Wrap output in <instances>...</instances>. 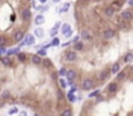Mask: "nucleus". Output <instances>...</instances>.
<instances>
[{"label": "nucleus", "mask_w": 133, "mask_h": 116, "mask_svg": "<svg viewBox=\"0 0 133 116\" xmlns=\"http://www.w3.org/2000/svg\"><path fill=\"white\" fill-rule=\"evenodd\" d=\"M39 55H47V50H45V49H40V50H39Z\"/></svg>", "instance_id": "obj_37"}, {"label": "nucleus", "mask_w": 133, "mask_h": 116, "mask_svg": "<svg viewBox=\"0 0 133 116\" xmlns=\"http://www.w3.org/2000/svg\"><path fill=\"white\" fill-rule=\"evenodd\" d=\"M20 116H27V114L25 111H22V112H20Z\"/></svg>", "instance_id": "obj_41"}, {"label": "nucleus", "mask_w": 133, "mask_h": 116, "mask_svg": "<svg viewBox=\"0 0 133 116\" xmlns=\"http://www.w3.org/2000/svg\"><path fill=\"white\" fill-rule=\"evenodd\" d=\"M56 34H57V30L56 29H52V30H50V35H52V36H54Z\"/></svg>", "instance_id": "obj_39"}, {"label": "nucleus", "mask_w": 133, "mask_h": 116, "mask_svg": "<svg viewBox=\"0 0 133 116\" xmlns=\"http://www.w3.org/2000/svg\"><path fill=\"white\" fill-rule=\"evenodd\" d=\"M59 85H61L62 89H65V88L67 86V83L65 81V79H59Z\"/></svg>", "instance_id": "obj_29"}, {"label": "nucleus", "mask_w": 133, "mask_h": 116, "mask_svg": "<svg viewBox=\"0 0 133 116\" xmlns=\"http://www.w3.org/2000/svg\"><path fill=\"white\" fill-rule=\"evenodd\" d=\"M123 4H124V1H114L112 3V5H114V7H116V8H122Z\"/></svg>", "instance_id": "obj_30"}, {"label": "nucleus", "mask_w": 133, "mask_h": 116, "mask_svg": "<svg viewBox=\"0 0 133 116\" xmlns=\"http://www.w3.org/2000/svg\"><path fill=\"white\" fill-rule=\"evenodd\" d=\"M62 34H63V35H67V34H70L71 32V27H70V25H67V23H65V25H63V26H62Z\"/></svg>", "instance_id": "obj_17"}, {"label": "nucleus", "mask_w": 133, "mask_h": 116, "mask_svg": "<svg viewBox=\"0 0 133 116\" xmlns=\"http://www.w3.org/2000/svg\"><path fill=\"white\" fill-rule=\"evenodd\" d=\"M120 17H122L123 21H132L133 20V10H131V9H127V10L122 12Z\"/></svg>", "instance_id": "obj_2"}, {"label": "nucleus", "mask_w": 133, "mask_h": 116, "mask_svg": "<svg viewBox=\"0 0 133 116\" xmlns=\"http://www.w3.org/2000/svg\"><path fill=\"white\" fill-rule=\"evenodd\" d=\"M61 116H72V111H71V108H65L63 111L61 112Z\"/></svg>", "instance_id": "obj_22"}, {"label": "nucleus", "mask_w": 133, "mask_h": 116, "mask_svg": "<svg viewBox=\"0 0 133 116\" xmlns=\"http://www.w3.org/2000/svg\"><path fill=\"white\" fill-rule=\"evenodd\" d=\"M79 39H80V36H75L74 39H72V43H74V44H78L79 43Z\"/></svg>", "instance_id": "obj_38"}, {"label": "nucleus", "mask_w": 133, "mask_h": 116, "mask_svg": "<svg viewBox=\"0 0 133 116\" xmlns=\"http://www.w3.org/2000/svg\"><path fill=\"white\" fill-rule=\"evenodd\" d=\"M128 4L129 5H133V1H128Z\"/></svg>", "instance_id": "obj_45"}, {"label": "nucleus", "mask_w": 133, "mask_h": 116, "mask_svg": "<svg viewBox=\"0 0 133 116\" xmlns=\"http://www.w3.org/2000/svg\"><path fill=\"white\" fill-rule=\"evenodd\" d=\"M65 58H66V61H69V62H75V61L78 59L76 52H75V50H69V52H66Z\"/></svg>", "instance_id": "obj_3"}, {"label": "nucleus", "mask_w": 133, "mask_h": 116, "mask_svg": "<svg viewBox=\"0 0 133 116\" xmlns=\"http://www.w3.org/2000/svg\"><path fill=\"white\" fill-rule=\"evenodd\" d=\"M94 86V81L92 79H84L83 84H81V89L84 90H92Z\"/></svg>", "instance_id": "obj_1"}, {"label": "nucleus", "mask_w": 133, "mask_h": 116, "mask_svg": "<svg viewBox=\"0 0 133 116\" xmlns=\"http://www.w3.org/2000/svg\"><path fill=\"white\" fill-rule=\"evenodd\" d=\"M102 99H103L102 97H98V98H97V102H101V101H102Z\"/></svg>", "instance_id": "obj_43"}, {"label": "nucleus", "mask_w": 133, "mask_h": 116, "mask_svg": "<svg viewBox=\"0 0 133 116\" xmlns=\"http://www.w3.org/2000/svg\"><path fill=\"white\" fill-rule=\"evenodd\" d=\"M124 62L125 63H129V62H133V53H127V54L124 55Z\"/></svg>", "instance_id": "obj_20"}, {"label": "nucleus", "mask_w": 133, "mask_h": 116, "mask_svg": "<svg viewBox=\"0 0 133 116\" xmlns=\"http://www.w3.org/2000/svg\"><path fill=\"white\" fill-rule=\"evenodd\" d=\"M34 35H35V37H43L44 36V31L42 27H37V29H35V31H34Z\"/></svg>", "instance_id": "obj_19"}, {"label": "nucleus", "mask_w": 133, "mask_h": 116, "mask_svg": "<svg viewBox=\"0 0 133 116\" xmlns=\"http://www.w3.org/2000/svg\"><path fill=\"white\" fill-rule=\"evenodd\" d=\"M67 72H69V70H66L65 67H62V68H59L58 75H59V76H67Z\"/></svg>", "instance_id": "obj_26"}, {"label": "nucleus", "mask_w": 133, "mask_h": 116, "mask_svg": "<svg viewBox=\"0 0 133 116\" xmlns=\"http://www.w3.org/2000/svg\"><path fill=\"white\" fill-rule=\"evenodd\" d=\"M67 99L70 102H75V101H76V97L72 94V93H69V94H67Z\"/></svg>", "instance_id": "obj_27"}, {"label": "nucleus", "mask_w": 133, "mask_h": 116, "mask_svg": "<svg viewBox=\"0 0 133 116\" xmlns=\"http://www.w3.org/2000/svg\"><path fill=\"white\" fill-rule=\"evenodd\" d=\"M26 57H27L26 53H18V54H17V58H18V61H20V62H25V61H26Z\"/></svg>", "instance_id": "obj_23"}, {"label": "nucleus", "mask_w": 133, "mask_h": 116, "mask_svg": "<svg viewBox=\"0 0 133 116\" xmlns=\"http://www.w3.org/2000/svg\"><path fill=\"white\" fill-rule=\"evenodd\" d=\"M18 112V108L17 107H12L11 110H9V115H13V114H17Z\"/></svg>", "instance_id": "obj_31"}, {"label": "nucleus", "mask_w": 133, "mask_h": 116, "mask_svg": "<svg viewBox=\"0 0 133 116\" xmlns=\"http://www.w3.org/2000/svg\"><path fill=\"white\" fill-rule=\"evenodd\" d=\"M22 39H23V31H21V30L16 31L14 35H13L14 43H21V41H22Z\"/></svg>", "instance_id": "obj_9"}, {"label": "nucleus", "mask_w": 133, "mask_h": 116, "mask_svg": "<svg viewBox=\"0 0 133 116\" xmlns=\"http://www.w3.org/2000/svg\"><path fill=\"white\" fill-rule=\"evenodd\" d=\"M43 66H44V68H52L53 63H52V61H50L49 58H44L43 59Z\"/></svg>", "instance_id": "obj_16"}, {"label": "nucleus", "mask_w": 133, "mask_h": 116, "mask_svg": "<svg viewBox=\"0 0 133 116\" xmlns=\"http://www.w3.org/2000/svg\"><path fill=\"white\" fill-rule=\"evenodd\" d=\"M31 61H32V63H34V65H43V59L40 58V55H39V54L32 55Z\"/></svg>", "instance_id": "obj_12"}, {"label": "nucleus", "mask_w": 133, "mask_h": 116, "mask_svg": "<svg viewBox=\"0 0 133 116\" xmlns=\"http://www.w3.org/2000/svg\"><path fill=\"white\" fill-rule=\"evenodd\" d=\"M21 17L23 21H30L31 20V10L30 8H23L21 10Z\"/></svg>", "instance_id": "obj_4"}, {"label": "nucleus", "mask_w": 133, "mask_h": 116, "mask_svg": "<svg viewBox=\"0 0 133 116\" xmlns=\"http://www.w3.org/2000/svg\"><path fill=\"white\" fill-rule=\"evenodd\" d=\"M59 26H61V22H57V23L54 25V29L57 30V29H58V27H59Z\"/></svg>", "instance_id": "obj_40"}, {"label": "nucleus", "mask_w": 133, "mask_h": 116, "mask_svg": "<svg viewBox=\"0 0 133 116\" xmlns=\"http://www.w3.org/2000/svg\"><path fill=\"white\" fill-rule=\"evenodd\" d=\"M125 76H127V72H125V71H120V72L116 75V79H118L119 81H122V80L125 79Z\"/></svg>", "instance_id": "obj_21"}, {"label": "nucleus", "mask_w": 133, "mask_h": 116, "mask_svg": "<svg viewBox=\"0 0 133 116\" xmlns=\"http://www.w3.org/2000/svg\"><path fill=\"white\" fill-rule=\"evenodd\" d=\"M102 36H103V39L110 40V39H112V37L115 36V31H114L112 29H106L105 31H103Z\"/></svg>", "instance_id": "obj_6"}, {"label": "nucleus", "mask_w": 133, "mask_h": 116, "mask_svg": "<svg viewBox=\"0 0 133 116\" xmlns=\"http://www.w3.org/2000/svg\"><path fill=\"white\" fill-rule=\"evenodd\" d=\"M69 7H70V4H69V3H66V4L63 5V8H62V12H67L69 10Z\"/></svg>", "instance_id": "obj_33"}, {"label": "nucleus", "mask_w": 133, "mask_h": 116, "mask_svg": "<svg viewBox=\"0 0 133 116\" xmlns=\"http://www.w3.org/2000/svg\"><path fill=\"white\" fill-rule=\"evenodd\" d=\"M98 94H100V90H96V92H92L89 94V97H97Z\"/></svg>", "instance_id": "obj_35"}, {"label": "nucleus", "mask_w": 133, "mask_h": 116, "mask_svg": "<svg viewBox=\"0 0 133 116\" xmlns=\"http://www.w3.org/2000/svg\"><path fill=\"white\" fill-rule=\"evenodd\" d=\"M9 97H11V92H9L8 89L3 90V93H1V98H3V99H8Z\"/></svg>", "instance_id": "obj_24"}, {"label": "nucleus", "mask_w": 133, "mask_h": 116, "mask_svg": "<svg viewBox=\"0 0 133 116\" xmlns=\"http://www.w3.org/2000/svg\"><path fill=\"white\" fill-rule=\"evenodd\" d=\"M58 44H59V40L57 39V37H54V39L52 40V45H58Z\"/></svg>", "instance_id": "obj_34"}, {"label": "nucleus", "mask_w": 133, "mask_h": 116, "mask_svg": "<svg viewBox=\"0 0 133 116\" xmlns=\"http://www.w3.org/2000/svg\"><path fill=\"white\" fill-rule=\"evenodd\" d=\"M43 12H45V10H48V7H43V8H40Z\"/></svg>", "instance_id": "obj_42"}, {"label": "nucleus", "mask_w": 133, "mask_h": 116, "mask_svg": "<svg viewBox=\"0 0 133 116\" xmlns=\"http://www.w3.org/2000/svg\"><path fill=\"white\" fill-rule=\"evenodd\" d=\"M5 50H4V49H1V48H0V54H3V53H4Z\"/></svg>", "instance_id": "obj_44"}, {"label": "nucleus", "mask_w": 133, "mask_h": 116, "mask_svg": "<svg viewBox=\"0 0 133 116\" xmlns=\"http://www.w3.org/2000/svg\"><path fill=\"white\" fill-rule=\"evenodd\" d=\"M111 72H112V74H116V75L120 72V65L118 63V62H116V63H114V65L111 66Z\"/></svg>", "instance_id": "obj_18"}, {"label": "nucleus", "mask_w": 133, "mask_h": 116, "mask_svg": "<svg viewBox=\"0 0 133 116\" xmlns=\"http://www.w3.org/2000/svg\"><path fill=\"white\" fill-rule=\"evenodd\" d=\"M76 77V72H75V70H69L67 72V76H66V79L69 80V83L72 85V81H74V79Z\"/></svg>", "instance_id": "obj_11"}, {"label": "nucleus", "mask_w": 133, "mask_h": 116, "mask_svg": "<svg viewBox=\"0 0 133 116\" xmlns=\"http://www.w3.org/2000/svg\"><path fill=\"white\" fill-rule=\"evenodd\" d=\"M76 90H78V86H76V85H72V86H71V90H70V93H72V94H74V93L76 92Z\"/></svg>", "instance_id": "obj_36"}, {"label": "nucleus", "mask_w": 133, "mask_h": 116, "mask_svg": "<svg viewBox=\"0 0 133 116\" xmlns=\"http://www.w3.org/2000/svg\"><path fill=\"white\" fill-rule=\"evenodd\" d=\"M80 37H83L84 40H92V35L89 34V31H88V30H83V31H81Z\"/></svg>", "instance_id": "obj_14"}, {"label": "nucleus", "mask_w": 133, "mask_h": 116, "mask_svg": "<svg viewBox=\"0 0 133 116\" xmlns=\"http://www.w3.org/2000/svg\"><path fill=\"white\" fill-rule=\"evenodd\" d=\"M74 48H75V50H83L84 44L81 43V41H79L78 44H74Z\"/></svg>", "instance_id": "obj_25"}, {"label": "nucleus", "mask_w": 133, "mask_h": 116, "mask_svg": "<svg viewBox=\"0 0 133 116\" xmlns=\"http://www.w3.org/2000/svg\"><path fill=\"white\" fill-rule=\"evenodd\" d=\"M44 21H45V18H44V15L43 14H39V15H36L35 17V20H34V22H35V25H43L44 23Z\"/></svg>", "instance_id": "obj_13"}, {"label": "nucleus", "mask_w": 133, "mask_h": 116, "mask_svg": "<svg viewBox=\"0 0 133 116\" xmlns=\"http://www.w3.org/2000/svg\"><path fill=\"white\" fill-rule=\"evenodd\" d=\"M4 45H7V39L3 36H0V48H3Z\"/></svg>", "instance_id": "obj_28"}, {"label": "nucleus", "mask_w": 133, "mask_h": 116, "mask_svg": "<svg viewBox=\"0 0 133 116\" xmlns=\"http://www.w3.org/2000/svg\"><path fill=\"white\" fill-rule=\"evenodd\" d=\"M103 13H105L106 17H109V18H111L114 17V14H115V8L114 7H105V9H103Z\"/></svg>", "instance_id": "obj_7"}, {"label": "nucleus", "mask_w": 133, "mask_h": 116, "mask_svg": "<svg viewBox=\"0 0 133 116\" xmlns=\"http://www.w3.org/2000/svg\"><path fill=\"white\" fill-rule=\"evenodd\" d=\"M107 92L109 93H111V94H114V93H116L118 92V89H119V85H118V83L116 81H112V83H110L109 85H107Z\"/></svg>", "instance_id": "obj_5"}, {"label": "nucleus", "mask_w": 133, "mask_h": 116, "mask_svg": "<svg viewBox=\"0 0 133 116\" xmlns=\"http://www.w3.org/2000/svg\"><path fill=\"white\" fill-rule=\"evenodd\" d=\"M25 44L26 45H31V44H34L35 43V35H31V34H28V35L25 36Z\"/></svg>", "instance_id": "obj_10"}, {"label": "nucleus", "mask_w": 133, "mask_h": 116, "mask_svg": "<svg viewBox=\"0 0 133 116\" xmlns=\"http://www.w3.org/2000/svg\"><path fill=\"white\" fill-rule=\"evenodd\" d=\"M18 50H20V48L12 49V50H9V52H8V54H9V55H11V54H16V53H18Z\"/></svg>", "instance_id": "obj_32"}, {"label": "nucleus", "mask_w": 133, "mask_h": 116, "mask_svg": "<svg viewBox=\"0 0 133 116\" xmlns=\"http://www.w3.org/2000/svg\"><path fill=\"white\" fill-rule=\"evenodd\" d=\"M110 74H111V70H109V68L102 70V71H101V74H100V80L101 81H105L106 79H109Z\"/></svg>", "instance_id": "obj_8"}, {"label": "nucleus", "mask_w": 133, "mask_h": 116, "mask_svg": "<svg viewBox=\"0 0 133 116\" xmlns=\"http://www.w3.org/2000/svg\"><path fill=\"white\" fill-rule=\"evenodd\" d=\"M0 62L4 66H12V59L9 57H0Z\"/></svg>", "instance_id": "obj_15"}]
</instances>
